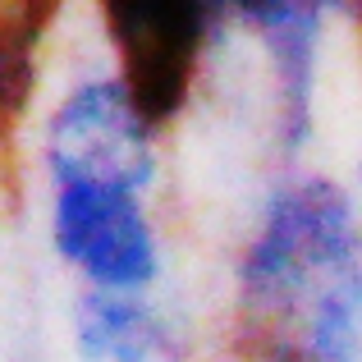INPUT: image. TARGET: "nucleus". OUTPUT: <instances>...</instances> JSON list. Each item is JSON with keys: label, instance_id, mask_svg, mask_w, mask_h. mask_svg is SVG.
I'll use <instances>...</instances> for the list:
<instances>
[{"label": "nucleus", "instance_id": "5", "mask_svg": "<svg viewBox=\"0 0 362 362\" xmlns=\"http://www.w3.org/2000/svg\"><path fill=\"white\" fill-rule=\"evenodd\" d=\"M74 339L88 362H160L175 358V330L165 326L147 293L83 289L74 308Z\"/></svg>", "mask_w": 362, "mask_h": 362}, {"label": "nucleus", "instance_id": "6", "mask_svg": "<svg viewBox=\"0 0 362 362\" xmlns=\"http://www.w3.org/2000/svg\"><path fill=\"white\" fill-rule=\"evenodd\" d=\"M64 0H0V129L23 119L37 88V55Z\"/></svg>", "mask_w": 362, "mask_h": 362}, {"label": "nucleus", "instance_id": "3", "mask_svg": "<svg viewBox=\"0 0 362 362\" xmlns=\"http://www.w3.org/2000/svg\"><path fill=\"white\" fill-rule=\"evenodd\" d=\"M51 243L88 289L147 293L160 275V239L138 179L51 175Z\"/></svg>", "mask_w": 362, "mask_h": 362}, {"label": "nucleus", "instance_id": "2", "mask_svg": "<svg viewBox=\"0 0 362 362\" xmlns=\"http://www.w3.org/2000/svg\"><path fill=\"white\" fill-rule=\"evenodd\" d=\"M101 33L115 51V83L151 133L184 115L206 51H211L225 0H97Z\"/></svg>", "mask_w": 362, "mask_h": 362}, {"label": "nucleus", "instance_id": "1", "mask_svg": "<svg viewBox=\"0 0 362 362\" xmlns=\"http://www.w3.org/2000/svg\"><path fill=\"white\" fill-rule=\"evenodd\" d=\"M234 362H362V225L326 175L280 179L234 266Z\"/></svg>", "mask_w": 362, "mask_h": 362}, {"label": "nucleus", "instance_id": "7", "mask_svg": "<svg viewBox=\"0 0 362 362\" xmlns=\"http://www.w3.org/2000/svg\"><path fill=\"white\" fill-rule=\"evenodd\" d=\"M349 14H354V23H358V42H362V0H349Z\"/></svg>", "mask_w": 362, "mask_h": 362}, {"label": "nucleus", "instance_id": "4", "mask_svg": "<svg viewBox=\"0 0 362 362\" xmlns=\"http://www.w3.org/2000/svg\"><path fill=\"white\" fill-rule=\"evenodd\" d=\"M335 0H225L234 18L252 28L271 60L275 78V129L289 151L312 133V97H317V46L321 23Z\"/></svg>", "mask_w": 362, "mask_h": 362}]
</instances>
